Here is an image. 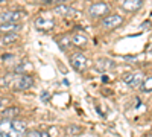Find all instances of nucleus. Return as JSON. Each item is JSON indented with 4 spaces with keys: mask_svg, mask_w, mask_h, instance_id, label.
<instances>
[{
    "mask_svg": "<svg viewBox=\"0 0 152 137\" xmlns=\"http://www.w3.org/2000/svg\"><path fill=\"white\" fill-rule=\"evenodd\" d=\"M142 5H143V0H123V3H122L123 9L128 11V12L138 11V9L142 8Z\"/></svg>",
    "mask_w": 152,
    "mask_h": 137,
    "instance_id": "nucleus-9",
    "label": "nucleus"
},
{
    "mask_svg": "<svg viewBox=\"0 0 152 137\" xmlns=\"http://www.w3.org/2000/svg\"><path fill=\"white\" fill-rule=\"evenodd\" d=\"M88 12H90L91 17H104V15H107L110 12V6H108V3L99 2V3L91 5L90 9H88Z\"/></svg>",
    "mask_w": 152,
    "mask_h": 137,
    "instance_id": "nucleus-3",
    "label": "nucleus"
},
{
    "mask_svg": "<svg viewBox=\"0 0 152 137\" xmlns=\"http://www.w3.org/2000/svg\"><path fill=\"white\" fill-rule=\"evenodd\" d=\"M0 136L2 137H23L24 134H20V133H17V131H14V130H8V131H5V133H0Z\"/></svg>",
    "mask_w": 152,
    "mask_h": 137,
    "instance_id": "nucleus-18",
    "label": "nucleus"
},
{
    "mask_svg": "<svg viewBox=\"0 0 152 137\" xmlns=\"http://www.w3.org/2000/svg\"><path fill=\"white\" fill-rule=\"evenodd\" d=\"M123 23V18L117 14L114 15H107L104 20H102V28L104 29H114V28H119L120 24Z\"/></svg>",
    "mask_w": 152,
    "mask_h": 137,
    "instance_id": "nucleus-4",
    "label": "nucleus"
},
{
    "mask_svg": "<svg viewBox=\"0 0 152 137\" xmlns=\"http://www.w3.org/2000/svg\"><path fill=\"white\" fill-rule=\"evenodd\" d=\"M21 14L18 11H5L0 14V24L2 23H12V21H20Z\"/></svg>",
    "mask_w": 152,
    "mask_h": 137,
    "instance_id": "nucleus-6",
    "label": "nucleus"
},
{
    "mask_svg": "<svg viewBox=\"0 0 152 137\" xmlns=\"http://www.w3.org/2000/svg\"><path fill=\"white\" fill-rule=\"evenodd\" d=\"M18 114V108H15V107H11V108H6L3 113H2V116L6 119V120H11V119H14L15 116Z\"/></svg>",
    "mask_w": 152,
    "mask_h": 137,
    "instance_id": "nucleus-14",
    "label": "nucleus"
},
{
    "mask_svg": "<svg viewBox=\"0 0 152 137\" xmlns=\"http://www.w3.org/2000/svg\"><path fill=\"white\" fill-rule=\"evenodd\" d=\"M11 128L14 131H17V133H20V134H24L28 125H26L24 120H11Z\"/></svg>",
    "mask_w": 152,
    "mask_h": 137,
    "instance_id": "nucleus-12",
    "label": "nucleus"
},
{
    "mask_svg": "<svg viewBox=\"0 0 152 137\" xmlns=\"http://www.w3.org/2000/svg\"><path fill=\"white\" fill-rule=\"evenodd\" d=\"M23 137H49V134L47 133H40V131H31Z\"/></svg>",
    "mask_w": 152,
    "mask_h": 137,
    "instance_id": "nucleus-20",
    "label": "nucleus"
},
{
    "mask_svg": "<svg viewBox=\"0 0 152 137\" xmlns=\"http://www.w3.org/2000/svg\"><path fill=\"white\" fill-rule=\"evenodd\" d=\"M14 87H15V90H28L32 87L34 84V79L29 76V75H20V76L14 81Z\"/></svg>",
    "mask_w": 152,
    "mask_h": 137,
    "instance_id": "nucleus-5",
    "label": "nucleus"
},
{
    "mask_svg": "<svg viewBox=\"0 0 152 137\" xmlns=\"http://www.w3.org/2000/svg\"><path fill=\"white\" fill-rule=\"evenodd\" d=\"M70 40H72V44L78 46V47H82L88 43V38L84 34H73V35H70Z\"/></svg>",
    "mask_w": 152,
    "mask_h": 137,
    "instance_id": "nucleus-11",
    "label": "nucleus"
},
{
    "mask_svg": "<svg viewBox=\"0 0 152 137\" xmlns=\"http://www.w3.org/2000/svg\"><path fill=\"white\" fill-rule=\"evenodd\" d=\"M55 14L61 15V17H73V15H76V11L67 5H58V6H55Z\"/></svg>",
    "mask_w": 152,
    "mask_h": 137,
    "instance_id": "nucleus-8",
    "label": "nucleus"
},
{
    "mask_svg": "<svg viewBox=\"0 0 152 137\" xmlns=\"http://www.w3.org/2000/svg\"><path fill=\"white\" fill-rule=\"evenodd\" d=\"M0 105H2V101H0Z\"/></svg>",
    "mask_w": 152,
    "mask_h": 137,
    "instance_id": "nucleus-24",
    "label": "nucleus"
},
{
    "mask_svg": "<svg viewBox=\"0 0 152 137\" xmlns=\"http://www.w3.org/2000/svg\"><path fill=\"white\" fill-rule=\"evenodd\" d=\"M140 90L145 92V93H151V92H152V78H146V79L142 82Z\"/></svg>",
    "mask_w": 152,
    "mask_h": 137,
    "instance_id": "nucleus-15",
    "label": "nucleus"
},
{
    "mask_svg": "<svg viewBox=\"0 0 152 137\" xmlns=\"http://www.w3.org/2000/svg\"><path fill=\"white\" fill-rule=\"evenodd\" d=\"M70 64H72V67L76 72H82V70H85L88 67V59H87V56L84 53H79L78 52V53H75L70 58Z\"/></svg>",
    "mask_w": 152,
    "mask_h": 137,
    "instance_id": "nucleus-2",
    "label": "nucleus"
},
{
    "mask_svg": "<svg viewBox=\"0 0 152 137\" xmlns=\"http://www.w3.org/2000/svg\"><path fill=\"white\" fill-rule=\"evenodd\" d=\"M21 29V24L17 23V21H12V23H2L0 24V31L2 32H6V34H11V32H18Z\"/></svg>",
    "mask_w": 152,
    "mask_h": 137,
    "instance_id": "nucleus-10",
    "label": "nucleus"
},
{
    "mask_svg": "<svg viewBox=\"0 0 152 137\" xmlns=\"http://www.w3.org/2000/svg\"><path fill=\"white\" fill-rule=\"evenodd\" d=\"M55 26V23L52 20H49V18H44V17H40V18H37L35 20V28L38 31H43V32H49V31H52Z\"/></svg>",
    "mask_w": 152,
    "mask_h": 137,
    "instance_id": "nucleus-7",
    "label": "nucleus"
},
{
    "mask_svg": "<svg viewBox=\"0 0 152 137\" xmlns=\"http://www.w3.org/2000/svg\"><path fill=\"white\" fill-rule=\"evenodd\" d=\"M44 3L46 5H55V6H58V5H64L66 0H44Z\"/></svg>",
    "mask_w": 152,
    "mask_h": 137,
    "instance_id": "nucleus-21",
    "label": "nucleus"
},
{
    "mask_svg": "<svg viewBox=\"0 0 152 137\" xmlns=\"http://www.w3.org/2000/svg\"><path fill=\"white\" fill-rule=\"evenodd\" d=\"M146 137H152V134H148V136H146Z\"/></svg>",
    "mask_w": 152,
    "mask_h": 137,
    "instance_id": "nucleus-22",
    "label": "nucleus"
},
{
    "mask_svg": "<svg viewBox=\"0 0 152 137\" xmlns=\"http://www.w3.org/2000/svg\"><path fill=\"white\" fill-rule=\"evenodd\" d=\"M2 2H3V0H0V3H2Z\"/></svg>",
    "mask_w": 152,
    "mask_h": 137,
    "instance_id": "nucleus-23",
    "label": "nucleus"
},
{
    "mask_svg": "<svg viewBox=\"0 0 152 137\" xmlns=\"http://www.w3.org/2000/svg\"><path fill=\"white\" fill-rule=\"evenodd\" d=\"M11 130V120H0V133Z\"/></svg>",
    "mask_w": 152,
    "mask_h": 137,
    "instance_id": "nucleus-19",
    "label": "nucleus"
},
{
    "mask_svg": "<svg viewBox=\"0 0 152 137\" xmlns=\"http://www.w3.org/2000/svg\"><path fill=\"white\" fill-rule=\"evenodd\" d=\"M143 81H145L143 72H131V73H126L125 76H123V82H125L126 85H129L131 89L140 87Z\"/></svg>",
    "mask_w": 152,
    "mask_h": 137,
    "instance_id": "nucleus-1",
    "label": "nucleus"
},
{
    "mask_svg": "<svg viewBox=\"0 0 152 137\" xmlns=\"http://www.w3.org/2000/svg\"><path fill=\"white\" fill-rule=\"evenodd\" d=\"M17 40H18V35H17L15 32H11V34H6V35H3L2 43L8 44V43H14V41H17Z\"/></svg>",
    "mask_w": 152,
    "mask_h": 137,
    "instance_id": "nucleus-16",
    "label": "nucleus"
},
{
    "mask_svg": "<svg viewBox=\"0 0 152 137\" xmlns=\"http://www.w3.org/2000/svg\"><path fill=\"white\" fill-rule=\"evenodd\" d=\"M56 43L58 46L62 49V51H66V49H69V46L72 44V40H70V35H61L56 38Z\"/></svg>",
    "mask_w": 152,
    "mask_h": 137,
    "instance_id": "nucleus-13",
    "label": "nucleus"
},
{
    "mask_svg": "<svg viewBox=\"0 0 152 137\" xmlns=\"http://www.w3.org/2000/svg\"><path fill=\"white\" fill-rule=\"evenodd\" d=\"M66 131H67V134H70V136H79L82 130H81L78 125H69V127L66 128Z\"/></svg>",
    "mask_w": 152,
    "mask_h": 137,
    "instance_id": "nucleus-17",
    "label": "nucleus"
}]
</instances>
